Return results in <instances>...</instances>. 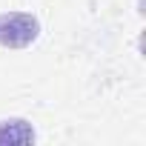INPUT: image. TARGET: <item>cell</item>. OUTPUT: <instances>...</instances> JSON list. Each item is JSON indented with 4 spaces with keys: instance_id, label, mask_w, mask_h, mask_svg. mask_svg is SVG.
Segmentation results:
<instances>
[{
    "instance_id": "6da1fadb",
    "label": "cell",
    "mask_w": 146,
    "mask_h": 146,
    "mask_svg": "<svg viewBox=\"0 0 146 146\" xmlns=\"http://www.w3.org/2000/svg\"><path fill=\"white\" fill-rule=\"evenodd\" d=\"M40 37V20L29 12L0 15V43L9 49H26Z\"/></svg>"
},
{
    "instance_id": "7a4b0ae2",
    "label": "cell",
    "mask_w": 146,
    "mask_h": 146,
    "mask_svg": "<svg viewBox=\"0 0 146 146\" xmlns=\"http://www.w3.org/2000/svg\"><path fill=\"white\" fill-rule=\"evenodd\" d=\"M26 120H3L0 123V140H9V143H29V140H35V135H26V132L17 135V129Z\"/></svg>"
}]
</instances>
